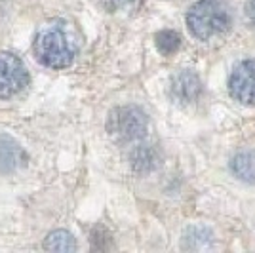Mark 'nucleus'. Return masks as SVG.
Segmentation results:
<instances>
[{
	"mask_svg": "<svg viewBox=\"0 0 255 253\" xmlns=\"http://www.w3.org/2000/svg\"><path fill=\"white\" fill-rule=\"evenodd\" d=\"M109 133L122 141H131L145 135L147 116L137 107H118L109 116Z\"/></svg>",
	"mask_w": 255,
	"mask_h": 253,
	"instance_id": "7ed1b4c3",
	"label": "nucleus"
},
{
	"mask_svg": "<svg viewBox=\"0 0 255 253\" xmlns=\"http://www.w3.org/2000/svg\"><path fill=\"white\" fill-rule=\"evenodd\" d=\"M202 92L200 78L191 71H183L175 74L171 80V94L175 99H179L181 103H192L198 99V95Z\"/></svg>",
	"mask_w": 255,
	"mask_h": 253,
	"instance_id": "423d86ee",
	"label": "nucleus"
},
{
	"mask_svg": "<svg viewBox=\"0 0 255 253\" xmlns=\"http://www.w3.org/2000/svg\"><path fill=\"white\" fill-rule=\"evenodd\" d=\"M229 92L242 105H255V59L236 65L229 80Z\"/></svg>",
	"mask_w": 255,
	"mask_h": 253,
	"instance_id": "39448f33",
	"label": "nucleus"
},
{
	"mask_svg": "<svg viewBox=\"0 0 255 253\" xmlns=\"http://www.w3.org/2000/svg\"><path fill=\"white\" fill-rule=\"evenodd\" d=\"M187 25L200 40H210L231 27V11L223 0H198L187 13Z\"/></svg>",
	"mask_w": 255,
	"mask_h": 253,
	"instance_id": "f03ea898",
	"label": "nucleus"
},
{
	"mask_svg": "<svg viewBox=\"0 0 255 253\" xmlns=\"http://www.w3.org/2000/svg\"><path fill=\"white\" fill-rule=\"evenodd\" d=\"M179 46H181V36L175 31L166 29V31H160L158 34H156V48H158V52L162 53V55H171V53H175L179 50Z\"/></svg>",
	"mask_w": 255,
	"mask_h": 253,
	"instance_id": "1a4fd4ad",
	"label": "nucleus"
},
{
	"mask_svg": "<svg viewBox=\"0 0 255 253\" xmlns=\"http://www.w3.org/2000/svg\"><path fill=\"white\" fill-rule=\"evenodd\" d=\"M246 13L250 17V21L255 25V0H248V6H246Z\"/></svg>",
	"mask_w": 255,
	"mask_h": 253,
	"instance_id": "9d476101",
	"label": "nucleus"
},
{
	"mask_svg": "<svg viewBox=\"0 0 255 253\" xmlns=\"http://www.w3.org/2000/svg\"><path fill=\"white\" fill-rule=\"evenodd\" d=\"M231 169L238 179L246 183H255V150H240L238 154H234L231 162Z\"/></svg>",
	"mask_w": 255,
	"mask_h": 253,
	"instance_id": "0eeeda50",
	"label": "nucleus"
},
{
	"mask_svg": "<svg viewBox=\"0 0 255 253\" xmlns=\"http://www.w3.org/2000/svg\"><path fill=\"white\" fill-rule=\"evenodd\" d=\"M111 2H113V4H117V6H118V4H122V2H128V0H111Z\"/></svg>",
	"mask_w": 255,
	"mask_h": 253,
	"instance_id": "9b49d317",
	"label": "nucleus"
},
{
	"mask_svg": "<svg viewBox=\"0 0 255 253\" xmlns=\"http://www.w3.org/2000/svg\"><path fill=\"white\" fill-rule=\"evenodd\" d=\"M78 50L76 34L61 19L44 23L36 32L34 53L38 61L50 69H65L73 63Z\"/></svg>",
	"mask_w": 255,
	"mask_h": 253,
	"instance_id": "f257e3e1",
	"label": "nucleus"
},
{
	"mask_svg": "<svg viewBox=\"0 0 255 253\" xmlns=\"http://www.w3.org/2000/svg\"><path fill=\"white\" fill-rule=\"evenodd\" d=\"M44 250L48 252H61V253H71L76 250V242L73 234L67 231H53L46 236L44 240Z\"/></svg>",
	"mask_w": 255,
	"mask_h": 253,
	"instance_id": "6e6552de",
	"label": "nucleus"
},
{
	"mask_svg": "<svg viewBox=\"0 0 255 253\" xmlns=\"http://www.w3.org/2000/svg\"><path fill=\"white\" fill-rule=\"evenodd\" d=\"M29 84V73L13 53H0V99H10Z\"/></svg>",
	"mask_w": 255,
	"mask_h": 253,
	"instance_id": "20e7f679",
	"label": "nucleus"
}]
</instances>
